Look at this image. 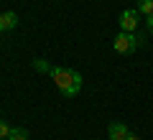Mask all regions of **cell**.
<instances>
[{"instance_id": "2", "label": "cell", "mask_w": 153, "mask_h": 140, "mask_svg": "<svg viewBox=\"0 0 153 140\" xmlns=\"http://www.w3.org/2000/svg\"><path fill=\"white\" fill-rule=\"evenodd\" d=\"M112 49L117 51V54H123V56H130L133 51L138 49V36H135V33H125V31H120L117 36L112 38Z\"/></svg>"}, {"instance_id": "5", "label": "cell", "mask_w": 153, "mask_h": 140, "mask_svg": "<svg viewBox=\"0 0 153 140\" xmlns=\"http://www.w3.org/2000/svg\"><path fill=\"white\" fill-rule=\"evenodd\" d=\"M16 26H18V16H16L13 10L0 13V31H13Z\"/></svg>"}, {"instance_id": "6", "label": "cell", "mask_w": 153, "mask_h": 140, "mask_svg": "<svg viewBox=\"0 0 153 140\" xmlns=\"http://www.w3.org/2000/svg\"><path fill=\"white\" fill-rule=\"evenodd\" d=\"M140 16H146V18H151L153 16V0H138V8H135Z\"/></svg>"}, {"instance_id": "3", "label": "cell", "mask_w": 153, "mask_h": 140, "mask_svg": "<svg viewBox=\"0 0 153 140\" xmlns=\"http://www.w3.org/2000/svg\"><path fill=\"white\" fill-rule=\"evenodd\" d=\"M140 13L135 10V8H128V10H123L120 13V31H125V33H133L138 28V23H140Z\"/></svg>"}, {"instance_id": "9", "label": "cell", "mask_w": 153, "mask_h": 140, "mask_svg": "<svg viewBox=\"0 0 153 140\" xmlns=\"http://www.w3.org/2000/svg\"><path fill=\"white\" fill-rule=\"evenodd\" d=\"M33 66H36L38 71H51V66H49V64H44L41 59H36V61H33Z\"/></svg>"}, {"instance_id": "4", "label": "cell", "mask_w": 153, "mask_h": 140, "mask_svg": "<svg viewBox=\"0 0 153 140\" xmlns=\"http://www.w3.org/2000/svg\"><path fill=\"white\" fill-rule=\"evenodd\" d=\"M107 135H110V140H128V135H130V130L125 127L123 122H110L107 125Z\"/></svg>"}, {"instance_id": "10", "label": "cell", "mask_w": 153, "mask_h": 140, "mask_svg": "<svg viewBox=\"0 0 153 140\" xmlns=\"http://www.w3.org/2000/svg\"><path fill=\"white\" fill-rule=\"evenodd\" d=\"M148 33H151V36H153V16L148 18Z\"/></svg>"}, {"instance_id": "8", "label": "cell", "mask_w": 153, "mask_h": 140, "mask_svg": "<svg viewBox=\"0 0 153 140\" xmlns=\"http://www.w3.org/2000/svg\"><path fill=\"white\" fill-rule=\"evenodd\" d=\"M10 125H8L5 122V120H3V117H0V140H8V135H10Z\"/></svg>"}, {"instance_id": "7", "label": "cell", "mask_w": 153, "mask_h": 140, "mask_svg": "<svg viewBox=\"0 0 153 140\" xmlns=\"http://www.w3.org/2000/svg\"><path fill=\"white\" fill-rule=\"evenodd\" d=\"M8 140H28V130L26 127H13L10 135H8Z\"/></svg>"}, {"instance_id": "11", "label": "cell", "mask_w": 153, "mask_h": 140, "mask_svg": "<svg viewBox=\"0 0 153 140\" xmlns=\"http://www.w3.org/2000/svg\"><path fill=\"white\" fill-rule=\"evenodd\" d=\"M128 140H140V138H138V135H133V133H130V135H128Z\"/></svg>"}, {"instance_id": "1", "label": "cell", "mask_w": 153, "mask_h": 140, "mask_svg": "<svg viewBox=\"0 0 153 140\" xmlns=\"http://www.w3.org/2000/svg\"><path fill=\"white\" fill-rule=\"evenodd\" d=\"M51 79H54V84L59 87V92L64 94V97H74V94H79V89H82V74L74 69H64V66H51Z\"/></svg>"}]
</instances>
